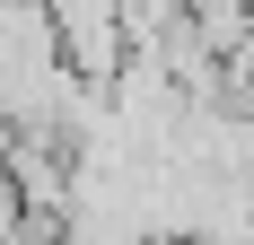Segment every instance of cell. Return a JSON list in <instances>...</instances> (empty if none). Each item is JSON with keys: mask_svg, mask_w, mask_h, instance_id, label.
<instances>
[{"mask_svg": "<svg viewBox=\"0 0 254 245\" xmlns=\"http://www.w3.org/2000/svg\"><path fill=\"white\" fill-rule=\"evenodd\" d=\"M53 9V35H62V53H70L79 79H114L131 61V18L123 0H44Z\"/></svg>", "mask_w": 254, "mask_h": 245, "instance_id": "6da1fadb", "label": "cell"}]
</instances>
